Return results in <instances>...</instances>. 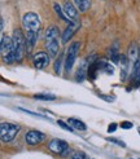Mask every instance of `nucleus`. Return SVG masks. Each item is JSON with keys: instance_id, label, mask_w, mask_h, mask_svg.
Returning <instances> with one entry per match:
<instances>
[{"instance_id": "obj_26", "label": "nucleus", "mask_w": 140, "mask_h": 159, "mask_svg": "<svg viewBox=\"0 0 140 159\" xmlns=\"http://www.w3.org/2000/svg\"><path fill=\"white\" fill-rule=\"evenodd\" d=\"M115 129H117V123H110L109 124V127H108V132L109 133L115 132Z\"/></svg>"}, {"instance_id": "obj_6", "label": "nucleus", "mask_w": 140, "mask_h": 159, "mask_svg": "<svg viewBox=\"0 0 140 159\" xmlns=\"http://www.w3.org/2000/svg\"><path fill=\"white\" fill-rule=\"evenodd\" d=\"M48 149L52 153L58 154L61 157H68L69 154V146L66 144V141L60 140V139H52L48 142Z\"/></svg>"}, {"instance_id": "obj_24", "label": "nucleus", "mask_w": 140, "mask_h": 159, "mask_svg": "<svg viewBox=\"0 0 140 159\" xmlns=\"http://www.w3.org/2000/svg\"><path fill=\"white\" fill-rule=\"evenodd\" d=\"M132 127H134V123L132 122L124 120V122L121 123V128H123V129H130V128H132Z\"/></svg>"}, {"instance_id": "obj_1", "label": "nucleus", "mask_w": 140, "mask_h": 159, "mask_svg": "<svg viewBox=\"0 0 140 159\" xmlns=\"http://www.w3.org/2000/svg\"><path fill=\"white\" fill-rule=\"evenodd\" d=\"M22 25L26 31V52H30L36 44L39 30H40V18L34 12H27L22 17Z\"/></svg>"}, {"instance_id": "obj_5", "label": "nucleus", "mask_w": 140, "mask_h": 159, "mask_svg": "<svg viewBox=\"0 0 140 159\" xmlns=\"http://www.w3.org/2000/svg\"><path fill=\"white\" fill-rule=\"evenodd\" d=\"M79 48H81L79 42H73L69 45V48L66 51V58H65V70L68 73L74 66V62H75V58L78 56V52H79Z\"/></svg>"}, {"instance_id": "obj_3", "label": "nucleus", "mask_w": 140, "mask_h": 159, "mask_svg": "<svg viewBox=\"0 0 140 159\" xmlns=\"http://www.w3.org/2000/svg\"><path fill=\"white\" fill-rule=\"evenodd\" d=\"M45 48L51 57H56L60 51V33L57 26H49L45 31Z\"/></svg>"}, {"instance_id": "obj_7", "label": "nucleus", "mask_w": 140, "mask_h": 159, "mask_svg": "<svg viewBox=\"0 0 140 159\" xmlns=\"http://www.w3.org/2000/svg\"><path fill=\"white\" fill-rule=\"evenodd\" d=\"M25 140L27 142V145H31V146H35V145H39L45 140V134L40 131H36V129H31L29 132H26L25 134Z\"/></svg>"}, {"instance_id": "obj_20", "label": "nucleus", "mask_w": 140, "mask_h": 159, "mask_svg": "<svg viewBox=\"0 0 140 159\" xmlns=\"http://www.w3.org/2000/svg\"><path fill=\"white\" fill-rule=\"evenodd\" d=\"M57 124L61 127V128H64L65 131H68V132H73V131H74V128H73V127L70 125L69 123L66 124L65 122H62V120H57Z\"/></svg>"}, {"instance_id": "obj_10", "label": "nucleus", "mask_w": 140, "mask_h": 159, "mask_svg": "<svg viewBox=\"0 0 140 159\" xmlns=\"http://www.w3.org/2000/svg\"><path fill=\"white\" fill-rule=\"evenodd\" d=\"M0 51H2L3 58L8 57L13 51V39L9 36H2V42H0Z\"/></svg>"}, {"instance_id": "obj_9", "label": "nucleus", "mask_w": 140, "mask_h": 159, "mask_svg": "<svg viewBox=\"0 0 140 159\" xmlns=\"http://www.w3.org/2000/svg\"><path fill=\"white\" fill-rule=\"evenodd\" d=\"M79 27H81V21H73L72 23H69V26L65 29V31H64V34H62V38H61V40H62V43H68L70 39L73 38V35L77 33L78 30H79Z\"/></svg>"}, {"instance_id": "obj_16", "label": "nucleus", "mask_w": 140, "mask_h": 159, "mask_svg": "<svg viewBox=\"0 0 140 159\" xmlns=\"http://www.w3.org/2000/svg\"><path fill=\"white\" fill-rule=\"evenodd\" d=\"M53 9H54V13L58 16V18H60L61 21H64V22H66V23H72V21H70V20L66 17V14H65V12H64V8H61L58 3H54V4H53Z\"/></svg>"}, {"instance_id": "obj_15", "label": "nucleus", "mask_w": 140, "mask_h": 159, "mask_svg": "<svg viewBox=\"0 0 140 159\" xmlns=\"http://www.w3.org/2000/svg\"><path fill=\"white\" fill-rule=\"evenodd\" d=\"M132 82L135 83V87L140 85V58L136 61V63L132 66Z\"/></svg>"}, {"instance_id": "obj_4", "label": "nucleus", "mask_w": 140, "mask_h": 159, "mask_svg": "<svg viewBox=\"0 0 140 159\" xmlns=\"http://www.w3.org/2000/svg\"><path fill=\"white\" fill-rule=\"evenodd\" d=\"M21 127L18 124H12V123H2L0 124V137L3 142H11L17 136L20 132Z\"/></svg>"}, {"instance_id": "obj_28", "label": "nucleus", "mask_w": 140, "mask_h": 159, "mask_svg": "<svg viewBox=\"0 0 140 159\" xmlns=\"http://www.w3.org/2000/svg\"><path fill=\"white\" fill-rule=\"evenodd\" d=\"M138 131H139V133H140V127H139V128H138Z\"/></svg>"}, {"instance_id": "obj_17", "label": "nucleus", "mask_w": 140, "mask_h": 159, "mask_svg": "<svg viewBox=\"0 0 140 159\" xmlns=\"http://www.w3.org/2000/svg\"><path fill=\"white\" fill-rule=\"evenodd\" d=\"M74 4L78 8V11H81V12H87L91 5L90 0H74Z\"/></svg>"}, {"instance_id": "obj_27", "label": "nucleus", "mask_w": 140, "mask_h": 159, "mask_svg": "<svg viewBox=\"0 0 140 159\" xmlns=\"http://www.w3.org/2000/svg\"><path fill=\"white\" fill-rule=\"evenodd\" d=\"M99 96H100L101 98L106 100V101H114V97H113V96H104V94H99Z\"/></svg>"}, {"instance_id": "obj_14", "label": "nucleus", "mask_w": 140, "mask_h": 159, "mask_svg": "<svg viewBox=\"0 0 140 159\" xmlns=\"http://www.w3.org/2000/svg\"><path fill=\"white\" fill-rule=\"evenodd\" d=\"M109 56H110V60L113 62H119L122 54L119 52V47H118V43L117 42L110 47V49H109Z\"/></svg>"}, {"instance_id": "obj_12", "label": "nucleus", "mask_w": 140, "mask_h": 159, "mask_svg": "<svg viewBox=\"0 0 140 159\" xmlns=\"http://www.w3.org/2000/svg\"><path fill=\"white\" fill-rule=\"evenodd\" d=\"M127 57H128V61L132 66L136 63V61L140 58V53H139V48L135 43H132L130 47H128V53H127Z\"/></svg>"}, {"instance_id": "obj_19", "label": "nucleus", "mask_w": 140, "mask_h": 159, "mask_svg": "<svg viewBox=\"0 0 140 159\" xmlns=\"http://www.w3.org/2000/svg\"><path fill=\"white\" fill-rule=\"evenodd\" d=\"M84 67H86V61H84V63H82V66L78 69V71H77V76H75L77 80H79V82H83L84 80V76H86Z\"/></svg>"}, {"instance_id": "obj_21", "label": "nucleus", "mask_w": 140, "mask_h": 159, "mask_svg": "<svg viewBox=\"0 0 140 159\" xmlns=\"http://www.w3.org/2000/svg\"><path fill=\"white\" fill-rule=\"evenodd\" d=\"M109 142H112V144H115V145H118V146H121V148H126V144H124L123 141H121V140H118V139H113V137H108L106 139Z\"/></svg>"}, {"instance_id": "obj_8", "label": "nucleus", "mask_w": 140, "mask_h": 159, "mask_svg": "<svg viewBox=\"0 0 140 159\" xmlns=\"http://www.w3.org/2000/svg\"><path fill=\"white\" fill-rule=\"evenodd\" d=\"M49 53L47 52H38L34 54L33 57V63H34V67L38 69V70H42V69H45L48 66L49 63Z\"/></svg>"}, {"instance_id": "obj_25", "label": "nucleus", "mask_w": 140, "mask_h": 159, "mask_svg": "<svg viewBox=\"0 0 140 159\" xmlns=\"http://www.w3.org/2000/svg\"><path fill=\"white\" fill-rule=\"evenodd\" d=\"M21 111H25V113H27V114H30V115H34V116H39V118H43V119H48L47 116H44V115H42V114H36V113H33V111H30V110H26V109H20Z\"/></svg>"}, {"instance_id": "obj_18", "label": "nucleus", "mask_w": 140, "mask_h": 159, "mask_svg": "<svg viewBox=\"0 0 140 159\" xmlns=\"http://www.w3.org/2000/svg\"><path fill=\"white\" fill-rule=\"evenodd\" d=\"M34 98L43 100V101H53V100H56V96L48 94V93H38V94H34Z\"/></svg>"}, {"instance_id": "obj_22", "label": "nucleus", "mask_w": 140, "mask_h": 159, "mask_svg": "<svg viewBox=\"0 0 140 159\" xmlns=\"http://www.w3.org/2000/svg\"><path fill=\"white\" fill-rule=\"evenodd\" d=\"M61 63H62V56H58V58L54 62V71H56L57 74L61 73Z\"/></svg>"}, {"instance_id": "obj_11", "label": "nucleus", "mask_w": 140, "mask_h": 159, "mask_svg": "<svg viewBox=\"0 0 140 159\" xmlns=\"http://www.w3.org/2000/svg\"><path fill=\"white\" fill-rule=\"evenodd\" d=\"M64 12H65V14H66V17H68L70 21H72V22L78 20V8H77L74 4L66 2V3L64 4Z\"/></svg>"}, {"instance_id": "obj_23", "label": "nucleus", "mask_w": 140, "mask_h": 159, "mask_svg": "<svg viewBox=\"0 0 140 159\" xmlns=\"http://www.w3.org/2000/svg\"><path fill=\"white\" fill-rule=\"evenodd\" d=\"M70 159H86V154L83 152H75L72 157H70Z\"/></svg>"}, {"instance_id": "obj_13", "label": "nucleus", "mask_w": 140, "mask_h": 159, "mask_svg": "<svg viewBox=\"0 0 140 159\" xmlns=\"http://www.w3.org/2000/svg\"><path fill=\"white\" fill-rule=\"evenodd\" d=\"M68 123L73 127L74 129L77 131H86L87 129V125H86L84 122H82L81 119H77V118H69L68 119Z\"/></svg>"}, {"instance_id": "obj_2", "label": "nucleus", "mask_w": 140, "mask_h": 159, "mask_svg": "<svg viewBox=\"0 0 140 159\" xmlns=\"http://www.w3.org/2000/svg\"><path fill=\"white\" fill-rule=\"evenodd\" d=\"M13 51L8 57L3 58L4 62L7 63H13L18 62L22 60L23 53L26 52V35H23V33L20 29H16L13 31Z\"/></svg>"}]
</instances>
